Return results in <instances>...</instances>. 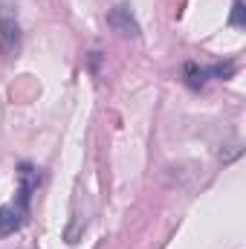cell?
<instances>
[{
	"instance_id": "cell-1",
	"label": "cell",
	"mask_w": 246,
	"mask_h": 249,
	"mask_svg": "<svg viewBox=\"0 0 246 249\" xmlns=\"http://www.w3.org/2000/svg\"><path fill=\"white\" fill-rule=\"evenodd\" d=\"M18 177H20L18 200H15V203L0 206V235H12V232H18V229L26 223V217H29V200H32V194L38 191V183H41L38 171H35L29 162H23V165H20Z\"/></svg>"
},
{
	"instance_id": "cell-2",
	"label": "cell",
	"mask_w": 246,
	"mask_h": 249,
	"mask_svg": "<svg viewBox=\"0 0 246 249\" xmlns=\"http://www.w3.org/2000/svg\"><path fill=\"white\" fill-rule=\"evenodd\" d=\"M0 47L6 55H15L20 50V26H18V18L3 6L0 9Z\"/></svg>"
},
{
	"instance_id": "cell-3",
	"label": "cell",
	"mask_w": 246,
	"mask_h": 249,
	"mask_svg": "<svg viewBox=\"0 0 246 249\" xmlns=\"http://www.w3.org/2000/svg\"><path fill=\"white\" fill-rule=\"evenodd\" d=\"M107 23L119 32V35H124V38H136L139 35V23H136V18L130 15V9L127 6H113L110 12H107Z\"/></svg>"
},
{
	"instance_id": "cell-4",
	"label": "cell",
	"mask_w": 246,
	"mask_h": 249,
	"mask_svg": "<svg viewBox=\"0 0 246 249\" xmlns=\"http://www.w3.org/2000/svg\"><path fill=\"white\" fill-rule=\"evenodd\" d=\"M183 75H185V84H188L191 90H200V87L206 84V78H209V70H206V67H197L194 61H188L183 67Z\"/></svg>"
},
{
	"instance_id": "cell-5",
	"label": "cell",
	"mask_w": 246,
	"mask_h": 249,
	"mask_svg": "<svg viewBox=\"0 0 246 249\" xmlns=\"http://www.w3.org/2000/svg\"><path fill=\"white\" fill-rule=\"evenodd\" d=\"M229 23H232V26H238V29H244V26H246V6H244V0H235V3H232V18H229Z\"/></svg>"
},
{
	"instance_id": "cell-6",
	"label": "cell",
	"mask_w": 246,
	"mask_h": 249,
	"mask_svg": "<svg viewBox=\"0 0 246 249\" xmlns=\"http://www.w3.org/2000/svg\"><path fill=\"white\" fill-rule=\"evenodd\" d=\"M209 75L229 78V75H235V64H217V67H211V70H209Z\"/></svg>"
}]
</instances>
